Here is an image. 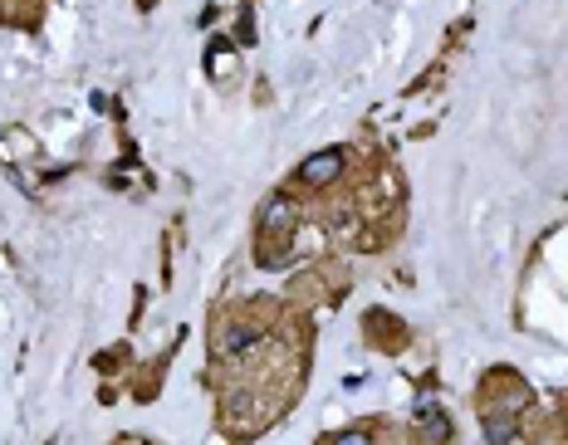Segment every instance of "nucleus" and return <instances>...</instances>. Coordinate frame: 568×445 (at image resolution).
I'll use <instances>...</instances> for the list:
<instances>
[{
    "mask_svg": "<svg viewBox=\"0 0 568 445\" xmlns=\"http://www.w3.org/2000/svg\"><path fill=\"white\" fill-rule=\"evenodd\" d=\"M318 445H373V436H368V431H338V436H328Z\"/></svg>",
    "mask_w": 568,
    "mask_h": 445,
    "instance_id": "423d86ee",
    "label": "nucleus"
},
{
    "mask_svg": "<svg viewBox=\"0 0 568 445\" xmlns=\"http://www.w3.org/2000/svg\"><path fill=\"white\" fill-rule=\"evenodd\" d=\"M118 445H148V441H138V436H128V441H118Z\"/></svg>",
    "mask_w": 568,
    "mask_h": 445,
    "instance_id": "0eeeda50",
    "label": "nucleus"
},
{
    "mask_svg": "<svg viewBox=\"0 0 568 445\" xmlns=\"http://www.w3.org/2000/svg\"><path fill=\"white\" fill-rule=\"evenodd\" d=\"M421 436H427V445H441L451 436V421H446V411H437V407H421Z\"/></svg>",
    "mask_w": 568,
    "mask_h": 445,
    "instance_id": "7ed1b4c3",
    "label": "nucleus"
},
{
    "mask_svg": "<svg viewBox=\"0 0 568 445\" xmlns=\"http://www.w3.org/2000/svg\"><path fill=\"white\" fill-rule=\"evenodd\" d=\"M514 436H520V421H514V416H490L480 426V441L485 445H510Z\"/></svg>",
    "mask_w": 568,
    "mask_h": 445,
    "instance_id": "f03ea898",
    "label": "nucleus"
},
{
    "mask_svg": "<svg viewBox=\"0 0 568 445\" xmlns=\"http://www.w3.org/2000/svg\"><path fill=\"white\" fill-rule=\"evenodd\" d=\"M265 231H289V221H294V206L284 201V196H270V206H265Z\"/></svg>",
    "mask_w": 568,
    "mask_h": 445,
    "instance_id": "20e7f679",
    "label": "nucleus"
},
{
    "mask_svg": "<svg viewBox=\"0 0 568 445\" xmlns=\"http://www.w3.org/2000/svg\"><path fill=\"white\" fill-rule=\"evenodd\" d=\"M338 172H343V152L338 147L314 152L309 162H299V181L304 186H328V181H338Z\"/></svg>",
    "mask_w": 568,
    "mask_h": 445,
    "instance_id": "f257e3e1",
    "label": "nucleus"
},
{
    "mask_svg": "<svg viewBox=\"0 0 568 445\" xmlns=\"http://www.w3.org/2000/svg\"><path fill=\"white\" fill-rule=\"evenodd\" d=\"M250 343H255L250 328H231V333H225V353H245Z\"/></svg>",
    "mask_w": 568,
    "mask_h": 445,
    "instance_id": "39448f33",
    "label": "nucleus"
}]
</instances>
